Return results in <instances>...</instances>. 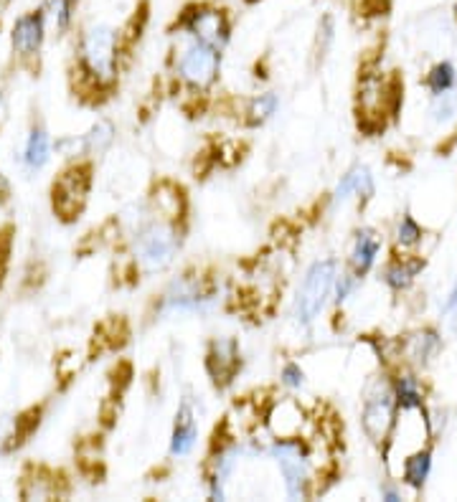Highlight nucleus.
Instances as JSON below:
<instances>
[{
    "label": "nucleus",
    "instance_id": "obj_11",
    "mask_svg": "<svg viewBox=\"0 0 457 502\" xmlns=\"http://www.w3.org/2000/svg\"><path fill=\"white\" fill-rule=\"evenodd\" d=\"M196 439H198V427H196V419H193V409H190L189 401H183L178 413H175V424H173V457H186L193 449V444H196Z\"/></svg>",
    "mask_w": 457,
    "mask_h": 502
},
{
    "label": "nucleus",
    "instance_id": "obj_25",
    "mask_svg": "<svg viewBox=\"0 0 457 502\" xmlns=\"http://www.w3.org/2000/svg\"><path fill=\"white\" fill-rule=\"evenodd\" d=\"M3 114H5V89L0 87V122H3Z\"/></svg>",
    "mask_w": 457,
    "mask_h": 502
},
{
    "label": "nucleus",
    "instance_id": "obj_21",
    "mask_svg": "<svg viewBox=\"0 0 457 502\" xmlns=\"http://www.w3.org/2000/svg\"><path fill=\"white\" fill-rule=\"evenodd\" d=\"M419 239H422V228L414 223L412 216H404V221L399 223V243L412 246V243H417Z\"/></svg>",
    "mask_w": 457,
    "mask_h": 502
},
{
    "label": "nucleus",
    "instance_id": "obj_10",
    "mask_svg": "<svg viewBox=\"0 0 457 502\" xmlns=\"http://www.w3.org/2000/svg\"><path fill=\"white\" fill-rule=\"evenodd\" d=\"M51 158V137L43 127V122L34 120L31 130L26 135V145H23V155H20V163L28 173H38L43 170L46 163Z\"/></svg>",
    "mask_w": 457,
    "mask_h": 502
},
{
    "label": "nucleus",
    "instance_id": "obj_19",
    "mask_svg": "<svg viewBox=\"0 0 457 502\" xmlns=\"http://www.w3.org/2000/svg\"><path fill=\"white\" fill-rule=\"evenodd\" d=\"M277 94L267 92V94H259L254 102H252V107H249V122L252 125H262V122H267L275 112H277Z\"/></svg>",
    "mask_w": 457,
    "mask_h": 502
},
{
    "label": "nucleus",
    "instance_id": "obj_24",
    "mask_svg": "<svg viewBox=\"0 0 457 502\" xmlns=\"http://www.w3.org/2000/svg\"><path fill=\"white\" fill-rule=\"evenodd\" d=\"M11 198V183H8V178L0 173V204H5Z\"/></svg>",
    "mask_w": 457,
    "mask_h": 502
},
{
    "label": "nucleus",
    "instance_id": "obj_7",
    "mask_svg": "<svg viewBox=\"0 0 457 502\" xmlns=\"http://www.w3.org/2000/svg\"><path fill=\"white\" fill-rule=\"evenodd\" d=\"M46 13L43 8L36 11H26L20 13L13 28H11V49L13 56H19L23 64H31L41 56L43 41H46Z\"/></svg>",
    "mask_w": 457,
    "mask_h": 502
},
{
    "label": "nucleus",
    "instance_id": "obj_23",
    "mask_svg": "<svg viewBox=\"0 0 457 502\" xmlns=\"http://www.w3.org/2000/svg\"><path fill=\"white\" fill-rule=\"evenodd\" d=\"M445 320H447V328L457 335V284L450 299L445 302Z\"/></svg>",
    "mask_w": 457,
    "mask_h": 502
},
{
    "label": "nucleus",
    "instance_id": "obj_6",
    "mask_svg": "<svg viewBox=\"0 0 457 502\" xmlns=\"http://www.w3.org/2000/svg\"><path fill=\"white\" fill-rule=\"evenodd\" d=\"M338 279V264L336 259H323L315 261L307 274L303 279V287L298 292V305H295V313H298V320L303 325H310L315 322L318 315L323 313L325 299L330 295L333 284Z\"/></svg>",
    "mask_w": 457,
    "mask_h": 502
},
{
    "label": "nucleus",
    "instance_id": "obj_27",
    "mask_svg": "<svg viewBox=\"0 0 457 502\" xmlns=\"http://www.w3.org/2000/svg\"><path fill=\"white\" fill-rule=\"evenodd\" d=\"M455 13H457V8H455Z\"/></svg>",
    "mask_w": 457,
    "mask_h": 502
},
{
    "label": "nucleus",
    "instance_id": "obj_8",
    "mask_svg": "<svg viewBox=\"0 0 457 502\" xmlns=\"http://www.w3.org/2000/svg\"><path fill=\"white\" fill-rule=\"evenodd\" d=\"M239 368H242V355H239L236 340L216 337L209 345V353H206V371H209L213 386L216 389L228 386Z\"/></svg>",
    "mask_w": 457,
    "mask_h": 502
},
{
    "label": "nucleus",
    "instance_id": "obj_15",
    "mask_svg": "<svg viewBox=\"0 0 457 502\" xmlns=\"http://www.w3.org/2000/svg\"><path fill=\"white\" fill-rule=\"evenodd\" d=\"M112 140H114L112 122L102 120V122H97L95 127L87 132V135H81L79 143L74 140V145H79L84 155H99V152H105V150L112 145Z\"/></svg>",
    "mask_w": 457,
    "mask_h": 502
},
{
    "label": "nucleus",
    "instance_id": "obj_3",
    "mask_svg": "<svg viewBox=\"0 0 457 502\" xmlns=\"http://www.w3.org/2000/svg\"><path fill=\"white\" fill-rule=\"evenodd\" d=\"M178 31H183V36L204 41L209 46H216L224 51V46L231 38V16L227 8L209 3V0H196L189 3L178 19H175Z\"/></svg>",
    "mask_w": 457,
    "mask_h": 502
},
{
    "label": "nucleus",
    "instance_id": "obj_12",
    "mask_svg": "<svg viewBox=\"0 0 457 502\" xmlns=\"http://www.w3.org/2000/svg\"><path fill=\"white\" fill-rule=\"evenodd\" d=\"M351 196H363L371 198L374 196V178L363 166H356L343 175V181L336 188V201H345Z\"/></svg>",
    "mask_w": 457,
    "mask_h": 502
},
{
    "label": "nucleus",
    "instance_id": "obj_22",
    "mask_svg": "<svg viewBox=\"0 0 457 502\" xmlns=\"http://www.w3.org/2000/svg\"><path fill=\"white\" fill-rule=\"evenodd\" d=\"M283 383H285V386H292V389H300V386H303L305 373L300 371L298 363H287L285 368H283Z\"/></svg>",
    "mask_w": 457,
    "mask_h": 502
},
{
    "label": "nucleus",
    "instance_id": "obj_26",
    "mask_svg": "<svg viewBox=\"0 0 457 502\" xmlns=\"http://www.w3.org/2000/svg\"><path fill=\"white\" fill-rule=\"evenodd\" d=\"M247 3H257V0H247Z\"/></svg>",
    "mask_w": 457,
    "mask_h": 502
},
{
    "label": "nucleus",
    "instance_id": "obj_13",
    "mask_svg": "<svg viewBox=\"0 0 457 502\" xmlns=\"http://www.w3.org/2000/svg\"><path fill=\"white\" fill-rule=\"evenodd\" d=\"M379 249H381V242L376 239L374 231H368V228H366V231H359L356 246H353V251H351V264H353V272H356L359 277L366 274V272L374 266Z\"/></svg>",
    "mask_w": 457,
    "mask_h": 502
},
{
    "label": "nucleus",
    "instance_id": "obj_9",
    "mask_svg": "<svg viewBox=\"0 0 457 502\" xmlns=\"http://www.w3.org/2000/svg\"><path fill=\"white\" fill-rule=\"evenodd\" d=\"M394 424V393L386 389L371 396L363 409V431L371 442H383Z\"/></svg>",
    "mask_w": 457,
    "mask_h": 502
},
{
    "label": "nucleus",
    "instance_id": "obj_5",
    "mask_svg": "<svg viewBox=\"0 0 457 502\" xmlns=\"http://www.w3.org/2000/svg\"><path fill=\"white\" fill-rule=\"evenodd\" d=\"M219 69H221V49L196 41V38L186 41V46L181 49V56L175 61V72L193 92L211 89L213 81L219 79Z\"/></svg>",
    "mask_w": 457,
    "mask_h": 502
},
{
    "label": "nucleus",
    "instance_id": "obj_4",
    "mask_svg": "<svg viewBox=\"0 0 457 502\" xmlns=\"http://www.w3.org/2000/svg\"><path fill=\"white\" fill-rule=\"evenodd\" d=\"M89 190H92V163L89 160H81V163L61 170V175L51 186V208L58 216V221L74 223L87 205Z\"/></svg>",
    "mask_w": 457,
    "mask_h": 502
},
{
    "label": "nucleus",
    "instance_id": "obj_20",
    "mask_svg": "<svg viewBox=\"0 0 457 502\" xmlns=\"http://www.w3.org/2000/svg\"><path fill=\"white\" fill-rule=\"evenodd\" d=\"M394 398L399 401L401 409H414V406H422V396H419L417 381L404 375L401 381H397V390H394Z\"/></svg>",
    "mask_w": 457,
    "mask_h": 502
},
{
    "label": "nucleus",
    "instance_id": "obj_17",
    "mask_svg": "<svg viewBox=\"0 0 457 502\" xmlns=\"http://www.w3.org/2000/svg\"><path fill=\"white\" fill-rule=\"evenodd\" d=\"M424 264L422 261H414V264H394V266H389L386 269V284L389 287H394V290H404V287H409L412 284V279L417 277V272L422 269Z\"/></svg>",
    "mask_w": 457,
    "mask_h": 502
},
{
    "label": "nucleus",
    "instance_id": "obj_2",
    "mask_svg": "<svg viewBox=\"0 0 457 502\" xmlns=\"http://www.w3.org/2000/svg\"><path fill=\"white\" fill-rule=\"evenodd\" d=\"M181 249V231L171 219L155 216L148 221L135 239V251H137V264L145 274H158L166 272L175 259Z\"/></svg>",
    "mask_w": 457,
    "mask_h": 502
},
{
    "label": "nucleus",
    "instance_id": "obj_14",
    "mask_svg": "<svg viewBox=\"0 0 457 502\" xmlns=\"http://www.w3.org/2000/svg\"><path fill=\"white\" fill-rule=\"evenodd\" d=\"M76 5H79V0H43L41 8L46 13V23L54 26V31H57L58 36H64L72 28Z\"/></svg>",
    "mask_w": 457,
    "mask_h": 502
},
{
    "label": "nucleus",
    "instance_id": "obj_1",
    "mask_svg": "<svg viewBox=\"0 0 457 502\" xmlns=\"http://www.w3.org/2000/svg\"><path fill=\"white\" fill-rule=\"evenodd\" d=\"M79 74H81V87L87 84L97 104V92L107 94L117 84V72H120V31L110 23H92L89 28H84V34L79 38Z\"/></svg>",
    "mask_w": 457,
    "mask_h": 502
},
{
    "label": "nucleus",
    "instance_id": "obj_16",
    "mask_svg": "<svg viewBox=\"0 0 457 502\" xmlns=\"http://www.w3.org/2000/svg\"><path fill=\"white\" fill-rule=\"evenodd\" d=\"M430 465H432L430 452H419L414 457H409L404 462V480L412 487H422L424 480H427V475H430Z\"/></svg>",
    "mask_w": 457,
    "mask_h": 502
},
{
    "label": "nucleus",
    "instance_id": "obj_18",
    "mask_svg": "<svg viewBox=\"0 0 457 502\" xmlns=\"http://www.w3.org/2000/svg\"><path fill=\"white\" fill-rule=\"evenodd\" d=\"M427 87H430L432 97L453 92V87H455V69H453V64H447V61H445V64H438V66L432 69L430 79H427Z\"/></svg>",
    "mask_w": 457,
    "mask_h": 502
}]
</instances>
